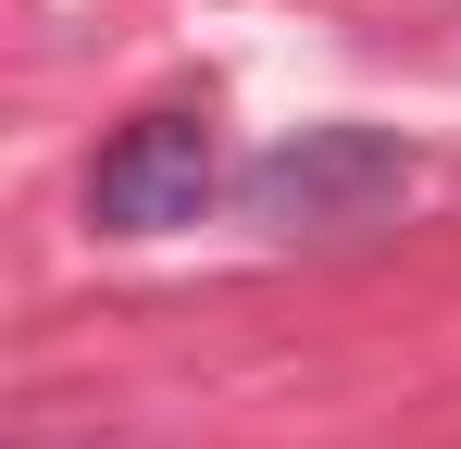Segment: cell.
Segmentation results:
<instances>
[{"label": "cell", "instance_id": "6da1fadb", "mask_svg": "<svg viewBox=\"0 0 461 449\" xmlns=\"http://www.w3.org/2000/svg\"><path fill=\"white\" fill-rule=\"evenodd\" d=\"M399 188H411V150L386 138V125H300V138H275L249 175H237L249 224H275V237H337V224H375Z\"/></svg>", "mask_w": 461, "mask_h": 449}, {"label": "cell", "instance_id": "7a4b0ae2", "mask_svg": "<svg viewBox=\"0 0 461 449\" xmlns=\"http://www.w3.org/2000/svg\"><path fill=\"white\" fill-rule=\"evenodd\" d=\"M200 200H212V125L200 113H138L87 162V213L113 237H175V224H200Z\"/></svg>", "mask_w": 461, "mask_h": 449}]
</instances>
